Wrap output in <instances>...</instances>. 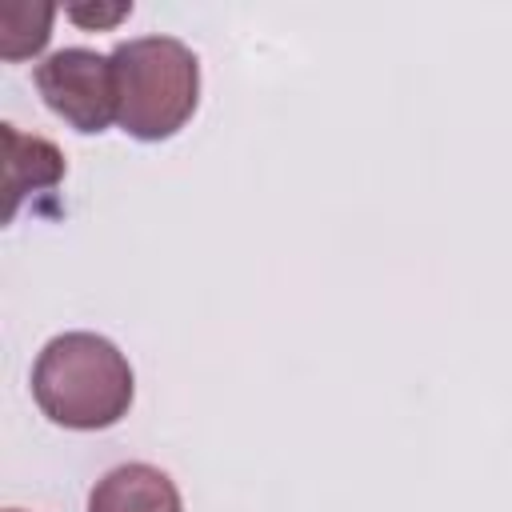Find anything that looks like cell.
Segmentation results:
<instances>
[{"label": "cell", "instance_id": "obj_1", "mask_svg": "<svg viewBox=\"0 0 512 512\" xmlns=\"http://www.w3.org/2000/svg\"><path fill=\"white\" fill-rule=\"evenodd\" d=\"M132 392L136 380L124 352L96 332L52 336L32 364V400L60 428H112L128 416Z\"/></svg>", "mask_w": 512, "mask_h": 512}, {"label": "cell", "instance_id": "obj_2", "mask_svg": "<svg viewBox=\"0 0 512 512\" xmlns=\"http://www.w3.org/2000/svg\"><path fill=\"white\" fill-rule=\"evenodd\" d=\"M116 124L136 140L176 136L200 100V64L176 36L124 40L112 52Z\"/></svg>", "mask_w": 512, "mask_h": 512}, {"label": "cell", "instance_id": "obj_3", "mask_svg": "<svg viewBox=\"0 0 512 512\" xmlns=\"http://www.w3.org/2000/svg\"><path fill=\"white\" fill-rule=\"evenodd\" d=\"M36 88L44 104L76 132H104L116 120L112 56L92 48H60L36 64Z\"/></svg>", "mask_w": 512, "mask_h": 512}, {"label": "cell", "instance_id": "obj_4", "mask_svg": "<svg viewBox=\"0 0 512 512\" xmlns=\"http://www.w3.org/2000/svg\"><path fill=\"white\" fill-rule=\"evenodd\" d=\"M88 512H184L168 472L152 464H120L88 492Z\"/></svg>", "mask_w": 512, "mask_h": 512}, {"label": "cell", "instance_id": "obj_5", "mask_svg": "<svg viewBox=\"0 0 512 512\" xmlns=\"http://www.w3.org/2000/svg\"><path fill=\"white\" fill-rule=\"evenodd\" d=\"M4 136V220L16 216L20 200L36 188H56L64 176V156L44 136H24L16 124H0Z\"/></svg>", "mask_w": 512, "mask_h": 512}, {"label": "cell", "instance_id": "obj_6", "mask_svg": "<svg viewBox=\"0 0 512 512\" xmlns=\"http://www.w3.org/2000/svg\"><path fill=\"white\" fill-rule=\"evenodd\" d=\"M52 16H56L52 4H24V0L0 4V52L8 60H20V56L40 52L44 40H48Z\"/></svg>", "mask_w": 512, "mask_h": 512}, {"label": "cell", "instance_id": "obj_7", "mask_svg": "<svg viewBox=\"0 0 512 512\" xmlns=\"http://www.w3.org/2000/svg\"><path fill=\"white\" fill-rule=\"evenodd\" d=\"M8 512H20V508H8Z\"/></svg>", "mask_w": 512, "mask_h": 512}]
</instances>
